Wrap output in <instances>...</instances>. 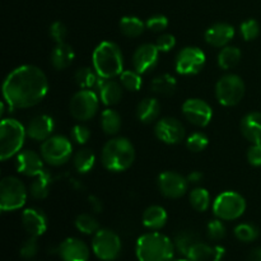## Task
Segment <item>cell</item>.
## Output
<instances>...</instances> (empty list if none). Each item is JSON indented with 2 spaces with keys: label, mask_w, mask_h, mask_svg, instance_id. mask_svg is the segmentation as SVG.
<instances>
[{
  "label": "cell",
  "mask_w": 261,
  "mask_h": 261,
  "mask_svg": "<svg viewBox=\"0 0 261 261\" xmlns=\"http://www.w3.org/2000/svg\"><path fill=\"white\" fill-rule=\"evenodd\" d=\"M88 204L94 214H99L103 212V201H102L98 196L89 195L88 196Z\"/></svg>",
  "instance_id": "681fc988"
},
{
  "label": "cell",
  "mask_w": 261,
  "mask_h": 261,
  "mask_svg": "<svg viewBox=\"0 0 261 261\" xmlns=\"http://www.w3.org/2000/svg\"><path fill=\"white\" fill-rule=\"evenodd\" d=\"M71 139L79 145H83L86 143H88L89 138H91V130H89L88 126L83 124H78L75 126H73L70 132Z\"/></svg>",
  "instance_id": "ee69618b"
},
{
  "label": "cell",
  "mask_w": 261,
  "mask_h": 261,
  "mask_svg": "<svg viewBox=\"0 0 261 261\" xmlns=\"http://www.w3.org/2000/svg\"><path fill=\"white\" fill-rule=\"evenodd\" d=\"M161 114V103L157 98H144L138 103L135 115L143 124H153L158 120Z\"/></svg>",
  "instance_id": "cb8c5ba5"
},
{
  "label": "cell",
  "mask_w": 261,
  "mask_h": 261,
  "mask_svg": "<svg viewBox=\"0 0 261 261\" xmlns=\"http://www.w3.org/2000/svg\"><path fill=\"white\" fill-rule=\"evenodd\" d=\"M74 58H75V53H74L73 47L66 42H61L56 43V46L51 51L50 61L54 69L64 70V69L69 68L71 65Z\"/></svg>",
  "instance_id": "d4e9b609"
},
{
  "label": "cell",
  "mask_w": 261,
  "mask_h": 261,
  "mask_svg": "<svg viewBox=\"0 0 261 261\" xmlns=\"http://www.w3.org/2000/svg\"><path fill=\"white\" fill-rule=\"evenodd\" d=\"M246 92L244 79L237 74H226L216 84V97L219 105L233 107L242 101Z\"/></svg>",
  "instance_id": "8992f818"
},
{
  "label": "cell",
  "mask_w": 261,
  "mask_h": 261,
  "mask_svg": "<svg viewBox=\"0 0 261 261\" xmlns=\"http://www.w3.org/2000/svg\"><path fill=\"white\" fill-rule=\"evenodd\" d=\"M135 254L139 261H172L175 244L165 234L153 231L138 239Z\"/></svg>",
  "instance_id": "3957f363"
},
{
  "label": "cell",
  "mask_w": 261,
  "mask_h": 261,
  "mask_svg": "<svg viewBox=\"0 0 261 261\" xmlns=\"http://www.w3.org/2000/svg\"><path fill=\"white\" fill-rule=\"evenodd\" d=\"M160 53L155 43H143L133 54V66L139 74H147L157 66Z\"/></svg>",
  "instance_id": "2e32d148"
},
{
  "label": "cell",
  "mask_w": 261,
  "mask_h": 261,
  "mask_svg": "<svg viewBox=\"0 0 261 261\" xmlns=\"http://www.w3.org/2000/svg\"><path fill=\"white\" fill-rule=\"evenodd\" d=\"M234 237H236L239 241L245 242V244H250V242H254L255 240H257L260 232L255 224L251 223H240L234 227L233 229Z\"/></svg>",
  "instance_id": "8d00e7d4"
},
{
  "label": "cell",
  "mask_w": 261,
  "mask_h": 261,
  "mask_svg": "<svg viewBox=\"0 0 261 261\" xmlns=\"http://www.w3.org/2000/svg\"><path fill=\"white\" fill-rule=\"evenodd\" d=\"M48 35L50 37L55 41L56 43L65 42V38L68 36V28L60 20H56L53 24L50 25V30H48Z\"/></svg>",
  "instance_id": "f6af8a7d"
},
{
  "label": "cell",
  "mask_w": 261,
  "mask_h": 261,
  "mask_svg": "<svg viewBox=\"0 0 261 261\" xmlns=\"http://www.w3.org/2000/svg\"><path fill=\"white\" fill-rule=\"evenodd\" d=\"M213 261H223L222 259H216V260H213Z\"/></svg>",
  "instance_id": "f5cc1de1"
},
{
  "label": "cell",
  "mask_w": 261,
  "mask_h": 261,
  "mask_svg": "<svg viewBox=\"0 0 261 261\" xmlns=\"http://www.w3.org/2000/svg\"><path fill=\"white\" fill-rule=\"evenodd\" d=\"M173 261H191V260H189L188 257H186V259H178V260H173Z\"/></svg>",
  "instance_id": "816d5d0a"
},
{
  "label": "cell",
  "mask_w": 261,
  "mask_h": 261,
  "mask_svg": "<svg viewBox=\"0 0 261 261\" xmlns=\"http://www.w3.org/2000/svg\"><path fill=\"white\" fill-rule=\"evenodd\" d=\"M121 240L119 234L111 229H99L93 234L92 240V250L93 254L102 261H114L121 254Z\"/></svg>",
  "instance_id": "8fae6325"
},
{
  "label": "cell",
  "mask_w": 261,
  "mask_h": 261,
  "mask_svg": "<svg viewBox=\"0 0 261 261\" xmlns=\"http://www.w3.org/2000/svg\"><path fill=\"white\" fill-rule=\"evenodd\" d=\"M205 54L196 46H188L180 50L175 59V69L180 75H195L205 65Z\"/></svg>",
  "instance_id": "7c38bea8"
},
{
  "label": "cell",
  "mask_w": 261,
  "mask_h": 261,
  "mask_svg": "<svg viewBox=\"0 0 261 261\" xmlns=\"http://www.w3.org/2000/svg\"><path fill=\"white\" fill-rule=\"evenodd\" d=\"M154 134L158 140L168 145L180 144L185 139V126L180 120L166 116L157 120L154 125Z\"/></svg>",
  "instance_id": "4fadbf2b"
},
{
  "label": "cell",
  "mask_w": 261,
  "mask_h": 261,
  "mask_svg": "<svg viewBox=\"0 0 261 261\" xmlns=\"http://www.w3.org/2000/svg\"><path fill=\"white\" fill-rule=\"evenodd\" d=\"M182 115L190 124L198 127H205L213 119V110L204 99L189 98L182 105Z\"/></svg>",
  "instance_id": "5bb4252c"
},
{
  "label": "cell",
  "mask_w": 261,
  "mask_h": 261,
  "mask_svg": "<svg viewBox=\"0 0 261 261\" xmlns=\"http://www.w3.org/2000/svg\"><path fill=\"white\" fill-rule=\"evenodd\" d=\"M48 92L46 74L35 65H22L10 71L3 83L4 102L9 109H28L40 103Z\"/></svg>",
  "instance_id": "6da1fadb"
},
{
  "label": "cell",
  "mask_w": 261,
  "mask_h": 261,
  "mask_svg": "<svg viewBox=\"0 0 261 261\" xmlns=\"http://www.w3.org/2000/svg\"><path fill=\"white\" fill-rule=\"evenodd\" d=\"M120 83L126 91L138 92L143 84L142 74L137 70H124L120 74Z\"/></svg>",
  "instance_id": "f35d334b"
},
{
  "label": "cell",
  "mask_w": 261,
  "mask_h": 261,
  "mask_svg": "<svg viewBox=\"0 0 261 261\" xmlns=\"http://www.w3.org/2000/svg\"><path fill=\"white\" fill-rule=\"evenodd\" d=\"M168 221V214L166 209L161 205H150L144 211L142 222L145 228L150 231H160L166 226Z\"/></svg>",
  "instance_id": "484cf974"
},
{
  "label": "cell",
  "mask_w": 261,
  "mask_h": 261,
  "mask_svg": "<svg viewBox=\"0 0 261 261\" xmlns=\"http://www.w3.org/2000/svg\"><path fill=\"white\" fill-rule=\"evenodd\" d=\"M27 137L25 127L15 119H3L0 125V158L7 161L17 155Z\"/></svg>",
  "instance_id": "5b68a950"
},
{
  "label": "cell",
  "mask_w": 261,
  "mask_h": 261,
  "mask_svg": "<svg viewBox=\"0 0 261 261\" xmlns=\"http://www.w3.org/2000/svg\"><path fill=\"white\" fill-rule=\"evenodd\" d=\"M203 177L204 175L200 172V171H193L191 173H189L186 178H188L189 184H191V185H198V184L201 182Z\"/></svg>",
  "instance_id": "f907efd6"
},
{
  "label": "cell",
  "mask_w": 261,
  "mask_h": 261,
  "mask_svg": "<svg viewBox=\"0 0 261 261\" xmlns=\"http://www.w3.org/2000/svg\"><path fill=\"white\" fill-rule=\"evenodd\" d=\"M160 193L168 199H180L188 191L189 181L181 173L173 171L162 172L157 178Z\"/></svg>",
  "instance_id": "9a60e30c"
},
{
  "label": "cell",
  "mask_w": 261,
  "mask_h": 261,
  "mask_svg": "<svg viewBox=\"0 0 261 261\" xmlns=\"http://www.w3.org/2000/svg\"><path fill=\"white\" fill-rule=\"evenodd\" d=\"M150 89L161 96H172L177 89V81L171 74H161L153 79L150 83Z\"/></svg>",
  "instance_id": "f1b7e54d"
},
{
  "label": "cell",
  "mask_w": 261,
  "mask_h": 261,
  "mask_svg": "<svg viewBox=\"0 0 261 261\" xmlns=\"http://www.w3.org/2000/svg\"><path fill=\"white\" fill-rule=\"evenodd\" d=\"M145 25H147L148 30L153 31V32H162L168 27V18L162 14L152 15L150 18H148Z\"/></svg>",
  "instance_id": "bcb514c9"
},
{
  "label": "cell",
  "mask_w": 261,
  "mask_h": 261,
  "mask_svg": "<svg viewBox=\"0 0 261 261\" xmlns=\"http://www.w3.org/2000/svg\"><path fill=\"white\" fill-rule=\"evenodd\" d=\"M189 201L190 205L195 209L196 212H205L208 211L212 204L211 194L204 188H195L190 191L189 195Z\"/></svg>",
  "instance_id": "e575fe53"
},
{
  "label": "cell",
  "mask_w": 261,
  "mask_h": 261,
  "mask_svg": "<svg viewBox=\"0 0 261 261\" xmlns=\"http://www.w3.org/2000/svg\"><path fill=\"white\" fill-rule=\"evenodd\" d=\"M51 184H53V176L47 170H45L40 175L36 176L35 180L31 182L30 194L33 199H38V200L46 199L50 194Z\"/></svg>",
  "instance_id": "83f0119b"
},
{
  "label": "cell",
  "mask_w": 261,
  "mask_h": 261,
  "mask_svg": "<svg viewBox=\"0 0 261 261\" xmlns=\"http://www.w3.org/2000/svg\"><path fill=\"white\" fill-rule=\"evenodd\" d=\"M94 163H96V155L88 148H82L73 157L74 168L82 175L92 171V168L94 167Z\"/></svg>",
  "instance_id": "d6a6232c"
},
{
  "label": "cell",
  "mask_w": 261,
  "mask_h": 261,
  "mask_svg": "<svg viewBox=\"0 0 261 261\" xmlns=\"http://www.w3.org/2000/svg\"><path fill=\"white\" fill-rule=\"evenodd\" d=\"M213 213L222 221H236L246 211V200L236 191H224L213 201Z\"/></svg>",
  "instance_id": "ba28073f"
},
{
  "label": "cell",
  "mask_w": 261,
  "mask_h": 261,
  "mask_svg": "<svg viewBox=\"0 0 261 261\" xmlns=\"http://www.w3.org/2000/svg\"><path fill=\"white\" fill-rule=\"evenodd\" d=\"M209 144V139L204 133L195 132L193 134L189 135V138L186 139V147H188L189 150L194 153L203 152Z\"/></svg>",
  "instance_id": "ab89813d"
},
{
  "label": "cell",
  "mask_w": 261,
  "mask_h": 261,
  "mask_svg": "<svg viewBox=\"0 0 261 261\" xmlns=\"http://www.w3.org/2000/svg\"><path fill=\"white\" fill-rule=\"evenodd\" d=\"M234 37V28L229 23L219 22L216 24L211 25L205 31V42L211 45L212 47L223 48L224 46H228V43L233 40Z\"/></svg>",
  "instance_id": "44dd1931"
},
{
  "label": "cell",
  "mask_w": 261,
  "mask_h": 261,
  "mask_svg": "<svg viewBox=\"0 0 261 261\" xmlns=\"http://www.w3.org/2000/svg\"><path fill=\"white\" fill-rule=\"evenodd\" d=\"M38 237L30 236L22 244L19 249V255L24 260H31L37 255L38 252Z\"/></svg>",
  "instance_id": "7bdbcfd3"
},
{
  "label": "cell",
  "mask_w": 261,
  "mask_h": 261,
  "mask_svg": "<svg viewBox=\"0 0 261 261\" xmlns=\"http://www.w3.org/2000/svg\"><path fill=\"white\" fill-rule=\"evenodd\" d=\"M122 88L121 83H117L114 79H102L101 84L97 88L99 99L105 106H115L122 99Z\"/></svg>",
  "instance_id": "603a6c76"
},
{
  "label": "cell",
  "mask_w": 261,
  "mask_h": 261,
  "mask_svg": "<svg viewBox=\"0 0 261 261\" xmlns=\"http://www.w3.org/2000/svg\"><path fill=\"white\" fill-rule=\"evenodd\" d=\"M74 226L83 234H96L99 231V223L96 217L89 213H82L76 216Z\"/></svg>",
  "instance_id": "d590c367"
},
{
  "label": "cell",
  "mask_w": 261,
  "mask_h": 261,
  "mask_svg": "<svg viewBox=\"0 0 261 261\" xmlns=\"http://www.w3.org/2000/svg\"><path fill=\"white\" fill-rule=\"evenodd\" d=\"M122 125L121 116L116 110L106 109L101 114V127L107 135H116Z\"/></svg>",
  "instance_id": "1f68e13d"
},
{
  "label": "cell",
  "mask_w": 261,
  "mask_h": 261,
  "mask_svg": "<svg viewBox=\"0 0 261 261\" xmlns=\"http://www.w3.org/2000/svg\"><path fill=\"white\" fill-rule=\"evenodd\" d=\"M56 254L63 261H88L91 251L87 244L75 237L65 239L58 247Z\"/></svg>",
  "instance_id": "e0dca14e"
},
{
  "label": "cell",
  "mask_w": 261,
  "mask_h": 261,
  "mask_svg": "<svg viewBox=\"0 0 261 261\" xmlns=\"http://www.w3.org/2000/svg\"><path fill=\"white\" fill-rule=\"evenodd\" d=\"M55 129V121L50 115L41 114L33 117L25 126L27 137L36 142H45L53 135Z\"/></svg>",
  "instance_id": "d6986e66"
},
{
  "label": "cell",
  "mask_w": 261,
  "mask_h": 261,
  "mask_svg": "<svg viewBox=\"0 0 261 261\" xmlns=\"http://www.w3.org/2000/svg\"><path fill=\"white\" fill-rule=\"evenodd\" d=\"M199 241V237L195 232L193 231H181L176 234L175 237V247L178 250L180 254L186 256L190 247L193 246L195 242Z\"/></svg>",
  "instance_id": "74e56055"
},
{
  "label": "cell",
  "mask_w": 261,
  "mask_h": 261,
  "mask_svg": "<svg viewBox=\"0 0 261 261\" xmlns=\"http://www.w3.org/2000/svg\"><path fill=\"white\" fill-rule=\"evenodd\" d=\"M101 161L110 172H124L135 161L134 145L127 138H112L102 148Z\"/></svg>",
  "instance_id": "7a4b0ae2"
},
{
  "label": "cell",
  "mask_w": 261,
  "mask_h": 261,
  "mask_svg": "<svg viewBox=\"0 0 261 261\" xmlns=\"http://www.w3.org/2000/svg\"><path fill=\"white\" fill-rule=\"evenodd\" d=\"M93 68L101 78L114 79L120 76L124 69V55L119 45L111 41H103L94 48Z\"/></svg>",
  "instance_id": "277c9868"
},
{
  "label": "cell",
  "mask_w": 261,
  "mask_h": 261,
  "mask_svg": "<svg viewBox=\"0 0 261 261\" xmlns=\"http://www.w3.org/2000/svg\"><path fill=\"white\" fill-rule=\"evenodd\" d=\"M206 234L212 241H221L226 236V226L219 218L213 219L206 226Z\"/></svg>",
  "instance_id": "60d3db41"
},
{
  "label": "cell",
  "mask_w": 261,
  "mask_h": 261,
  "mask_svg": "<svg viewBox=\"0 0 261 261\" xmlns=\"http://www.w3.org/2000/svg\"><path fill=\"white\" fill-rule=\"evenodd\" d=\"M22 224L28 236L40 237L47 229V217L41 209L27 208L22 213Z\"/></svg>",
  "instance_id": "ffe728a7"
},
{
  "label": "cell",
  "mask_w": 261,
  "mask_h": 261,
  "mask_svg": "<svg viewBox=\"0 0 261 261\" xmlns=\"http://www.w3.org/2000/svg\"><path fill=\"white\" fill-rule=\"evenodd\" d=\"M247 161L254 167H261V144H251L246 153Z\"/></svg>",
  "instance_id": "c3c4849f"
},
{
  "label": "cell",
  "mask_w": 261,
  "mask_h": 261,
  "mask_svg": "<svg viewBox=\"0 0 261 261\" xmlns=\"http://www.w3.org/2000/svg\"><path fill=\"white\" fill-rule=\"evenodd\" d=\"M242 53L236 46H224L218 54V66L222 70H231L241 60Z\"/></svg>",
  "instance_id": "f546056e"
},
{
  "label": "cell",
  "mask_w": 261,
  "mask_h": 261,
  "mask_svg": "<svg viewBox=\"0 0 261 261\" xmlns=\"http://www.w3.org/2000/svg\"><path fill=\"white\" fill-rule=\"evenodd\" d=\"M120 31H121L122 35L125 37L129 38H135L139 37L140 35H143L145 30V23L142 19H139L138 17L134 15H126V17H122L121 20L119 23Z\"/></svg>",
  "instance_id": "4dcf8cb0"
},
{
  "label": "cell",
  "mask_w": 261,
  "mask_h": 261,
  "mask_svg": "<svg viewBox=\"0 0 261 261\" xmlns=\"http://www.w3.org/2000/svg\"><path fill=\"white\" fill-rule=\"evenodd\" d=\"M101 76L98 75L94 68H88V66H83L79 68L74 74V81H75L76 86L82 89H97L102 82Z\"/></svg>",
  "instance_id": "4316f807"
},
{
  "label": "cell",
  "mask_w": 261,
  "mask_h": 261,
  "mask_svg": "<svg viewBox=\"0 0 261 261\" xmlns=\"http://www.w3.org/2000/svg\"><path fill=\"white\" fill-rule=\"evenodd\" d=\"M185 257L191 261H213L216 259V247L209 246L199 240L190 247Z\"/></svg>",
  "instance_id": "836d02e7"
},
{
  "label": "cell",
  "mask_w": 261,
  "mask_h": 261,
  "mask_svg": "<svg viewBox=\"0 0 261 261\" xmlns=\"http://www.w3.org/2000/svg\"><path fill=\"white\" fill-rule=\"evenodd\" d=\"M155 46L161 53H168L176 46V37L170 33H163L155 41Z\"/></svg>",
  "instance_id": "7dc6e473"
},
{
  "label": "cell",
  "mask_w": 261,
  "mask_h": 261,
  "mask_svg": "<svg viewBox=\"0 0 261 261\" xmlns=\"http://www.w3.org/2000/svg\"><path fill=\"white\" fill-rule=\"evenodd\" d=\"M242 135L251 144H261V112L254 111L245 115L240 124Z\"/></svg>",
  "instance_id": "7402d4cb"
},
{
  "label": "cell",
  "mask_w": 261,
  "mask_h": 261,
  "mask_svg": "<svg viewBox=\"0 0 261 261\" xmlns=\"http://www.w3.org/2000/svg\"><path fill=\"white\" fill-rule=\"evenodd\" d=\"M240 32L245 41H254L260 35V24L257 23V20L247 19L241 23Z\"/></svg>",
  "instance_id": "b9f144b4"
},
{
  "label": "cell",
  "mask_w": 261,
  "mask_h": 261,
  "mask_svg": "<svg viewBox=\"0 0 261 261\" xmlns=\"http://www.w3.org/2000/svg\"><path fill=\"white\" fill-rule=\"evenodd\" d=\"M43 162L45 161H43L42 155L33 152V150L25 149L17 154L15 167H17L18 172L22 173V175L28 176V177H36L45 171Z\"/></svg>",
  "instance_id": "ac0fdd59"
},
{
  "label": "cell",
  "mask_w": 261,
  "mask_h": 261,
  "mask_svg": "<svg viewBox=\"0 0 261 261\" xmlns=\"http://www.w3.org/2000/svg\"><path fill=\"white\" fill-rule=\"evenodd\" d=\"M71 154H73V144L64 135H51L41 145V155L43 161L54 167L68 163Z\"/></svg>",
  "instance_id": "9c48e42d"
},
{
  "label": "cell",
  "mask_w": 261,
  "mask_h": 261,
  "mask_svg": "<svg viewBox=\"0 0 261 261\" xmlns=\"http://www.w3.org/2000/svg\"><path fill=\"white\" fill-rule=\"evenodd\" d=\"M98 93L92 89H81L70 99L69 110L70 115L78 121L84 122L93 119L99 109Z\"/></svg>",
  "instance_id": "30bf717a"
},
{
  "label": "cell",
  "mask_w": 261,
  "mask_h": 261,
  "mask_svg": "<svg viewBox=\"0 0 261 261\" xmlns=\"http://www.w3.org/2000/svg\"><path fill=\"white\" fill-rule=\"evenodd\" d=\"M27 201V189L24 184L14 176H7L0 182V209L13 212L22 208Z\"/></svg>",
  "instance_id": "52a82bcc"
}]
</instances>
